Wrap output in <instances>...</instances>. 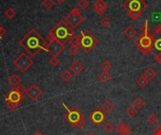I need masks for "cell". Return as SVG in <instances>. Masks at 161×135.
<instances>
[{"mask_svg":"<svg viewBox=\"0 0 161 135\" xmlns=\"http://www.w3.org/2000/svg\"><path fill=\"white\" fill-rule=\"evenodd\" d=\"M19 44L31 56H35L42 50L46 51L48 41L44 39L36 29L32 28L20 39Z\"/></svg>","mask_w":161,"mask_h":135,"instance_id":"1","label":"cell"},{"mask_svg":"<svg viewBox=\"0 0 161 135\" xmlns=\"http://www.w3.org/2000/svg\"><path fill=\"white\" fill-rule=\"evenodd\" d=\"M135 44L142 55H147L153 52V34L150 33L149 23L146 20L142 26V35L136 39Z\"/></svg>","mask_w":161,"mask_h":135,"instance_id":"2","label":"cell"},{"mask_svg":"<svg viewBox=\"0 0 161 135\" xmlns=\"http://www.w3.org/2000/svg\"><path fill=\"white\" fill-rule=\"evenodd\" d=\"M73 35H75V30L70 28L64 21H60L49 31L47 39H56L65 44Z\"/></svg>","mask_w":161,"mask_h":135,"instance_id":"3","label":"cell"},{"mask_svg":"<svg viewBox=\"0 0 161 135\" xmlns=\"http://www.w3.org/2000/svg\"><path fill=\"white\" fill-rule=\"evenodd\" d=\"M62 105L66 109L64 119L74 128H76L78 130L83 129L86 125V120L81 111L76 107H67L64 103H62Z\"/></svg>","mask_w":161,"mask_h":135,"instance_id":"4","label":"cell"},{"mask_svg":"<svg viewBox=\"0 0 161 135\" xmlns=\"http://www.w3.org/2000/svg\"><path fill=\"white\" fill-rule=\"evenodd\" d=\"M122 7L127 12L129 18L136 21L141 17L142 11H144L148 6L144 0H125Z\"/></svg>","mask_w":161,"mask_h":135,"instance_id":"5","label":"cell"},{"mask_svg":"<svg viewBox=\"0 0 161 135\" xmlns=\"http://www.w3.org/2000/svg\"><path fill=\"white\" fill-rule=\"evenodd\" d=\"M80 41H79V47L85 52L89 53L91 52L95 46L99 43L98 39L91 33L90 30H83L80 33Z\"/></svg>","mask_w":161,"mask_h":135,"instance_id":"6","label":"cell"},{"mask_svg":"<svg viewBox=\"0 0 161 135\" xmlns=\"http://www.w3.org/2000/svg\"><path fill=\"white\" fill-rule=\"evenodd\" d=\"M84 21V16L81 14L80 9L78 8H74L65 17L64 22L67 23V25L75 30Z\"/></svg>","mask_w":161,"mask_h":135,"instance_id":"7","label":"cell"},{"mask_svg":"<svg viewBox=\"0 0 161 135\" xmlns=\"http://www.w3.org/2000/svg\"><path fill=\"white\" fill-rule=\"evenodd\" d=\"M24 94L12 89L10 91H8L6 95H5V101H6V104L7 107L10 110V111H14L18 108V106L20 105V103L23 101L24 100Z\"/></svg>","mask_w":161,"mask_h":135,"instance_id":"8","label":"cell"},{"mask_svg":"<svg viewBox=\"0 0 161 135\" xmlns=\"http://www.w3.org/2000/svg\"><path fill=\"white\" fill-rule=\"evenodd\" d=\"M13 65L14 67L19 70L21 72H25L27 71L34 64L33 60L25 54V53H22L19 55L18 57H16L13 60Z\"/></svg>","mask_w":161,"mask_h":135,"instance_id":"9","label":"cell"},{"mask_svg":"<svg viewBox=\"0 0 161 135\" xmlns=\"http://www.w3.org/2000/svg\"><path fill=\"white\" fill-rule=\"evenodd\" d=\"M48 45L46 48V52L50 54L52 56L59 55L65 49V44L56 40V39H48Z\"/></svg>","mask_w":161,"mask_h":135,"instance_id":"10","label":"cell"},{"mask_svg":"<svg viewBox=\"0 0 161 135\" xmlns=\"http://www.w3.org/2000/svg\"><path fill=\"white\" fill-rule=\"evenodd\" d=\"M106 117H106V114L104 113L103 110H101V108L95 109L90 115V120L92 121V124H94L97 127L101 126L106 121Z\"/></svg>","mask_w":161,"mask_h":135,"instance_id":"11","label":"cell"},{"mask_svg":"<svg viewBox=\"0 0 161 135\" xmlns=\"http://www.w3.org/2000/svg\"><path fill=\"white\" fill-rule=\"evenodd\" d=\"M26 95L28 96V98L33 101H37L42 95V89L35 84L31 85L29 88H27V92Z\"/></svg>","mask_w":161,"mask_h":135,"instance_id":"12","label":"cell"},{"mask_svg":"<svg viewBox=\"0 0 161 135\" xmlns=\"http://www.w3.org/2000/svg\"><path fill=\"white\" fill-rule=\"evenodd\" d=\"M153 48L159 53L161 52V24L158 23L153 33Z\"/></svg>","mask_w":161,"mask_h":135,"instance_id":"13","label":"cell"},{"mask_svg":"<svg viewBox=\"0 0 161 135\" xmlns=\"http://www.w3.org/2000/svg\"><path fill=\"white\" fill-rule=\"evenodd\" d=\"M69 70L72 73H74L75 75H78V74H80L84 70V66L82 65V63L80 61L74 60V62L69 67Z\"/></svg>","mask_w":161,"mask_h":135,"instance_id":"14","label":"cell"},{"mask_svg":"<svg viewBox=\"0 0 161 135\" xmlns=\"http://www.w3.org/2000/svg\"><path fill=\"white\" fill-rule=\"evenodd\" d=\"M108 8L107 4L103 1V0H96L94 2L93 5V10L98 14V15H102Z\"/></svg>","mask_w":161,"mask_h":135,"instance_id":"15","label":"cell"},{"mask_svg":"<svg viewBox=\"0 0 161 135\" xmlns=\"http://www.w3.org/2000/svg\"><path fill=\"white\" fill-rule=\"evenodd\" d=\"M8 82L9 85L14 88V87L18 86L21 84V82H22V77H21L20 75L14 73V74L10 75V76L8 78Z\"/></svg>","mask_w":161,"mask_h":135,"instance_id":"16","label":"cell"},{"mask_svg":"<svg viewBox=\"0 0 161 135\" xmlns=\"http://www.w3.org/2000/svg\"><path fill=\"white\" fill-rule=\"evenodd\" d=\"M143 75L151 82L152 80H154L156 77H157V75H158V72L156 71V70L154 69V68H152V67H150V68H148V69H146L145 70H144V72H143Z\"/></svg>","mask_w":161,"mask_h":135,"instance_id":"17","label":"cell"},{"mask_svg":"<svg viewBox=\"0 0 161 135\" xmlns=\"http://www.w3.org/2000/svg\"><path fill=\"white\" fill-rule=\"evenodd\" d=\"M124 34L126 36V38L128 39H131L137 35V30L132 25H127L124 30Z\"/></svg>","mask_w":161,"mask_h":135,"instance_id":"18","label":"cell"},{"mask_svg":"<svg viewBox=\"0 0 161 135\" xmlns=\"http://www.w3.org/2000/svg\"><path fill=\"white\" fill-rule=\"evenodd\" d=\"M113 109H114V105L110 101H106L101 105V110H103L105 114H110Z\"/></svg>","mask_w":161,"mask_h":135,"instance_id":"19","label":"cell"},{"mask_svg":"<svg viewBox=\"0 0 161 135\" xmlns=\"http://www.w3.org/2000/svg\"><path fill=\"white\" fill-rule=\"evenodd\" d=\"M149 83H150V81H149L143 74H142V75L138 78V80H137V85H138L141 88H144L145 86H147L149 85Z\"/></svg>","mask_w":161,"mask_h":135,"instance_id":"20","label":"cell"},{"mask_svg":"<svg viewBox=\"0 0 161 135\" xmlns=\"http://www.w3.org/2000/svg\"><path fill=\"white\" fill-rule=\"evenodd\" d=\"M133 106L136 107L138 110H141L145 106V101L142 97H137L133 101Z\"/></svg>","mask_w":161,"mask_h":135,"instance_id":"21","label":"cell"},{"mask_svg":"<svg viewBox=\"0 0 161 135\" xmlns=\"http://www.w3.org/2000/svg\"><path fill=\"white\" fill-rule=\"evenodd\" d=\"M115 129H116V131L120 133V134H123L124 132H125L126 131H128V130H131V128H130V126L128 125V124H126V123H120V124H118L116 127H115Z\"/></svg>","mask_w":161,"mask_h":135,"instance_id":"22","label":"cell"},{"mask_svg":"<svg viewBox=\"0 0 161 135\" xmlns=\"http://www.w3.org/2000/svg\"><path fill=\"white\" fill-rule=\"evenodd\" d=\"M110 78H111V76H110V74H109L108 71L103 70L102 72H100V73L98 74V80L101 81L102 83H107V82H108V81L110 80Z\"/></svg>","mask_w":161,"mask_h":135,"instance_id":"23","label":"cell"},{"mask_svg":"<svg viewBox=\"0 0 161 135\" xmlns=\"http://www.w3.org/2000/svg\"><path fill=\"white\" fill-rule=\"evenodd\" d=\"M60 78H61L62 81L68 83V82H70V81L72 80L73 74H72V72H71L70 70H64V71L60 74Z\"/></svg>","mask_w":161,"mask_h":135,"instance_id":"24","label":"cell"},{"mask_svg":"<svg viewBox=\"0 0 161 135\" xmlns=\"http://www.w3.org/2000/svg\"><path fill=\"white\" fill-rule=\"evenodd\" d=\"M138 112H139V110H138L136 107H134L133 105L129 106V107L126 109V115H127L129 117H135L138 115Z\"/></svg>","mask_w":161,"mask_h":135,"instance_id":"25","label":"cell"},{"mask_svg":"<svg viewBox=\"0 0 161 135\" xmlns=\"http://www.w3.org/2000/svg\"><path fill=\"white\" fill-rule=\"evenodd\" d=\"M69 43L71 46H75V47H79V41H80V39L78 36L76 35H73L70 39H69Z\"/></svg>","mask_w":161,"mask_h":135,"instance_id":"26","label":"cell"},{"mask_svg":"<svg viewBox=\"0 0 161 135\" xmlns=\"http://www.w3.org/2000/svg\"><path fill=\"white\" fill-rule=\"evenodd\" d=\"M158 121V116H157L156 114H154V113L147 117V122H148L149 124H151V125L157 124Z\"/></svg>","mask_w":161,"mask_h":135,"instance_id":"27","label":"cell"},{"mask_svg":"<svg viewBox=\"0 0 161 135\" xmlns=\"http://www.w3.org/2000/svg\"><path fill=\"white\" fill-rule=\"evenodd\" d=\"M89 6H90L89 0H78V2H77V7L83 10H86Z\"/></svg>","mask_w":161,"mask_h":135,"instance_id":"28","label":"cell"},{"mask_svg":"<svg viewBox=\"0 0 161 135\" xmlns=\"http://www.w3.org/2000/svg\"><path fill=\"white\" fill-rule=\"evenodd\" d=\"M103 130H104V132H107V133H110L111 132H113V131L115 130V126H114L111 122H108V123H106V124L104 125Z\"/></svg>","mask_w":161,"mask_h":135,"instance_id":"29","label":"cell"},{"mask_svg":"<svg viewBox=\"0 0 161 135\" xmlns=\"http://www.w3.org/2000/svg\"><path fill=\"white\" fill-rule=\"evenodd\" d=\"M99 23H100V25H101L102 27L107 28V27H108V26L110 25V20H109L108 17L104 16V17L99 21Z\"/></svg>","mask_w":161,"mask_h":135,"instance_id":"30","label":"cell"},{"mask_svg":"<svg viewBox=\"0 0 161 135\" xmlns=\"http://www.w3.org/2000/svg\"><path fill=\"white\" fill-rule=\"evenodd\" d=\"M101 68L103 69V70L105 71H109L112 69V65L108 60H105L102 64H101Z\"/></svg>","mask_w":161,"mask_h":135,"instance_id":"31","label":"cell"},{"mask_svg":"<svg viewBox=\"0 0 161 135\" xmlns=\"http://www.w3.org/2000/svg\"><path fill=\"white\" fill-rule=\"evenodd\" d=\"M5 14H6V16H7L8 19H12V18L15 17L16 11H15L12 8H8L5 11Z\"/></svg>","mask_w":161,"mask_h":135,"instance_id":"32","label":"cell"},{"mask_svg":"<svg viewBox=\"0 0 161 135\" xmlns=\"http://www.w3.org/2000/svg\"><path fill=\"white\" fill-rule=\"evenodd\" d=\"M55 5V2L54 0H43L42 2V6L46 8V9H50L54 7Z\"/></svg>","mask_w":161,"mask_h":135,"instance_id":"33","label":"cell"},{"mask_svg":"<svg viewBox=\"0 0 161 135\" xmlns=\"http://www.w3.org/2000/svg\"><path fill=\"white\" fill-rule=\"evenodd\" d=\"M68 52L70 53L71 55L73 56H75L79 54V47H75V46H71L69 49H68Z\"/></svg>","mask_w":161,"mask_h":135,"instance_id":"34","label":"cell"},{"mask_svg":"<svg viewBox=\"0 0 161 135\" xmlns=\"http://www.w3.org/2000/svg\"><path fill=\"white\" fill-rule=\"evenodd\" d=\"M14 90H16V91H18V92H20V93H22V94H26V92H27V88L23 85V84H20L18 86H16V87H14L13 88Z\"/></svg>","mask_w":161,"mask_h":135,"instance_id":"35","label":"cell"},{"mask_svg":"<svg viewBox=\"0 0 161 135\" xmlns=\"http://www.w3.org/2000/svg\"><path fill=\"white\" fill-rule=\"evenodd\" d=\"M49 64H50L52 67H57V66L59 64V60H58V56H52V57L49 59Z\"/></svg>","mask_w":161,"mask_h":135,"instance_id":"36","label":"cell"},{"mask_svg":"<svg viewBox=\"0 0 161 135\" xmlns=\"http://www.w3.org/2000/svg\"><path fill=\"white\" fill-rule=\"evenodd\" d=\"M152 55H153V56L155 57V59H156V61L161 65V52L160 53H158V54H156V53H152Z\"/></svg>","mask_w":161,"mask_h":135,"instance_id":"37","label":"cell"},{"mask_svg":"<svg viewBox=\"0 0 161 135\" xmlns=\"http://www.w3.org/2000/svg\"><path fill=\"white\" fill-rule=\"evenodd\" d=\"M153 135H161V126H158L156 130H154Z\"/></svg>","mask_w":161,"mask_h":135,"instance_id":"38","label":"cell"},{"mask_svg":"<svg viewBox=\"0 0 161 135\" xmlns=\"http://www.w3.org/2000/svg\"><path fill=\"white\" fill-rule=\"evenodd\" d=\"M6 32H7V30L4 28V27H2V26H0V39H2L4 36H5V34H6Z\"/></svg>","mask_w":161,"mask_h":135,"instance_id":"39","label":"cell"},{"mask_svg":"<svg viewBox=\"0 0 161 135\" xmlns=\"http://www.w3.org/2000/svg\"><path fill=\"white\" fill-rule=\"evenodd\" d=\"M121 135H133V133H132L131 130H128V131H126L125 132H124L123 134H121Z\"/></svg>","mask_w":161,"mask_h":135,"instance_id":"40","label":"cell"},{"mask_svg":"<svg viewBox=\"0 0 161 135\" xmlns=\"http://www.w3.org/2000/svg\"><path fill=\"white\" fill-rule=\"evenodd\" d=\"M57 1H58V2L59 4H62V3H64V2H65L66 0H57Z\"/></svg>","mask_w":161,"mask_h":135,"instance_id":"41","label":"cell"},{"mask_svg":"<svg viewBox=\"0 0 161 135\" xmlns=\"http://www.w3.org/2000/svg\"><path fill=\"white\" fill-rule=\"evenodd\" d=\"M34 135H44L42 132H36Z\"/></svg>","mask_w":161,"mask_h":135,"instance_id":"42","label":"cell"},{"mask_svg":"<svg viewBox=\"0 0 161 135\" xmlns=\"http://www.w3.org/2000/svg\"><path fill=\"white\" fill-rule=\"evenodd\" d=\"M86 135H96V134H95L94 132H88Z\"/></svg>","mask_w":161,"mask_h":135,"instance_id":"43","label":"cell"},{"mask_svg":"<svg viewBox=\"0 0 161 135\" xmlns=\"http://www.w3.org/2000/svg\"><path fill=\"white\" fill-rule=\"evenodd\" d=\"M160 84H161V81H160Z\"/></svg>","mask_w":161,"mask_h":135,"instance_id":"44","label":"cell"}]
</instances>
